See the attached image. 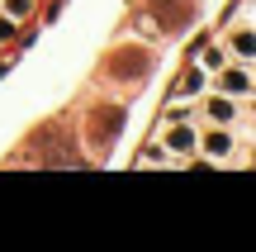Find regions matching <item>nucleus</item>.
<instances>
[{"instance_id":"obj_1","label":"nucleus","mask_w":256,"mask_h":252,"mask_svg":"<svg viewBox=\"0 0 256 252\" xmlns=\"http://www.w3.org/2000/svg\"><path fill=\"white\" fill-rule=\"evenodd\" d=\"M147 67H152L147 48H124L119 57H110V76H119V81H133V76H142Z\"/></svg>"},{"instance_id":"obj_2","label":"nucleus","mask_w":256,"mask_h":252,"mask_svg":"<svg viewBox=\"0 0 256 252\" xmlns=\"http://www.w3.org/2000/svg\"><path fill=\"white\" fill-rule=\"evenodd\" d=\"M214 86H218L223 95H238V100H242V95H252V91H256L252 72H247V67H232V62H223V67H218V81H214Z\"/></svg>"},{"instance_id":"obj_3","label":"nucleus","mask_w":256,"mask_h":252,"mask_svg":"<svg viewBox=\"0 0 256 252\" xmlns=\"http://www.w3.org/2000/svg\"><path fill=\"white\" fill-rule=\"evenodd\" d=\"M147 10H152V15L162 19L166 29H180V24H190L194 0H147Z\"/></svg>"},{"instance_id":"obj_4","label":"nucleus","mask_w":256,"mask_h":252,"mask_svg":"<svg viewBox=\"0 0 256 252\" xmlns=\"http://www.w3.org/2000/svg\"><path fill=\"white\" fill-rule=\"evenodd\" d=\"M200 152L209 162H228L232 157V133H228V124H214L209 133H200Z\"/></svg>"},{"instance_id":"obj_5","label":"nucleus","mask_w":256,"mask_h":252,"mask_svg":"<svg viewBox=\"0 0 256 252\" xmlns=\"http://www.w3.org/2000/svg\"><path fill=\"white\" fill-rule=\"evenodd\" d=\"M166 152H171V157H194V152H200V133L176 119L171 129H166Z\"/></svg>"},{"instance_id":"obj_6","label":"nucleus","mask_w":256,"mask_h":252,"mask_svg":"<svg viewBox=\"0 0 256 252\" xmlns=\"http://www.w3.org/2000/svg\"><path fill=\"white\" fill-rule=\"evenodd\" d=\"M204 114H209L214 124H238V95H223V91H214L209 100H204Z\"/></svg>"},{"instance_id":"obj_7","label":"nucleus","mask_w":256,"mask_h":252,"mask_svg":"<svg viewBox=\"0 0 256 252\" xmlns=\"http://www.w3.org/2000/svg\"><path fill=\"white\" fill-rule=\"evenodd\" d=\"M228 48L242 57V62H256V29H232V34H228Z\"/></svg>"},{"instance_id":"obj_8","label":"nucleus","mask_w":256,"mask_h":252,"mask_svg":"<svg viewBox=\"0 0 256 252\" xmlns=\"http://www.w3.org/2000/svg\"><path fill=\"white\" fill-rule=\"evenodd\" d=\"M204 91V67H190V72H180V81H176V100H190V95Z\"/></svg>"},{"instance_id":"obj_9","label":"nucleus","mask_w":256,"mask_h":252,"mask_svg":"<svg viewBox=\"0 0 256 252\" xmlns=\"http://www.w3.org/2000/svg\"><path fill=\"white\" fill-rule=\"evenodd\" d=\"M95 138L100 143H114V133H119V124H124V110H95Z\"/></svg>"},{"instance_id":"obj_10","label":"nucleus","mask_w":256,"mask_h":252,"mask_svg":"<svg viewBox=\"0 0 256 252\" xmlns=\"http://www.w3.org/2000/svg\"><path fill=\"white\" fill-rule=\"evenodd\" d=\"M166 157H171V152H166V148H156V143H152V148H142V152H138V162H142V167H171Z\"/></svg>"},{"instance_id":"obj_11","label":"nucleus","mask_w":256,"mask_h":252,"mask_svg":"<svg viewBox=\"0 0 256 252\" xmlns=\"http://www.w3.org/2000/svg\"><path fill=\"white\" fill-rule=\"evenodd\" d=\"M223 62H228V53H223L218 43H209V48H204V53H200V67H209V72H218Z\"/></svg>"},{"instance_id":"obj_12","label":"nucleus","mask_w":256,"mask_h":252,"mask_svg":"<svg viewBox=\"0 0 256 252\" xmlns=\"http://www.w3.org/2000/svg\"><path fill=\"white\" fill-rule=\"evenodd\" d=\"M28 10H34V0H5V15L10 19H28Z\"/></svg>"},{"instance_id":"obj_13","label":"nucleus","mask_w":256,"mask_h":252,"mask_svg":"<svg viewBox=\"0 0 256 252\" xmlns=\"http://www.w3.org/2000/svg\"><path fill=\"white\" fill-rule=\"evenodd\" d=\"M14 24H19V19H10V15H0V43H5V38H14Z\"/></svg>"},{"instance_id":"obj_14","label":"nucleus","mask_w":256,"mask_h":252,"mask_svg":"<svg viewBox=\"0 0 256 252\" xmlns=\"http://www.w3.org/2000/svg\"><path fill=\"white\" fill-rule=\"evenodd\" d=\"M247 114H252V119H256V100H252V105H247Z\"/></svg>"}]
</instances>
